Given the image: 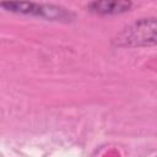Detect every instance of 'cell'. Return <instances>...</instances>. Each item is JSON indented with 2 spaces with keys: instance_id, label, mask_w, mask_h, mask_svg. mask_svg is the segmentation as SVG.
Returning <instances> with one entry per match:
<instances>
[{
  "instance_id": "obj_1",
  "label": "cell",
  "mask_w": 157,
  "mask_h": 157,
  "mask_svg": "<svg viewBox=\"0 0 157 157\" xmlns=\"http://www.w3.org/2000/svg\"><path fill=\"white\" fill-rule=\"evenodd\" d=\"M118 48H144L157 45V17L139 18L125 27L112 39Z\"/></svg>"
},
{
  "instance_id": "obj_2",
  "label": "cell",
  "mask_w": 157,
  "mask_h": 157,
  "mask_svg": "<svg viewBox=\"0 0 157 157\" xmlns=\"http://www.w3.org/2000/svg\"><path fill=\"white\" fill-rule=\"evenodd\" d=\"M0 6L12 13L26 15L32 17H39L47 21L56 22H71L75 20V13L70 10L54 5V4H40V2H26V1H9L1 2Z\"/></svg>"
},
{
  "instance_id": "obj_3",
  "label": "cell",
  "mask_w": 157,
  "mask_h": 157,
  "mask_svg": "<svg viewBox=\"0 0 157 157\" xmlns=\"http://www.w3.org/2000/svg\"><path fill=\"white\" fill-rule=\"evenodd\" d=\"M132 7L131 1H91L86 5V9L88 12L98 15V16H114V15H121Z\"/></svg>"
}]
</instances>
